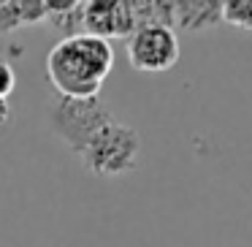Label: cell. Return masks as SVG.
Returning a JSON list of instances; mask_svg holds the SVG:
<instances>
[{
  "label": "cell",
  "mask_w": 252,
  "mask_h": 247,
  "mask_svg": "<svg viewBox=\"0 0 252 247\" xmlns=\"http://www.w3.org/2000/svg\"><path fill=\"white\" fill-rule=\"evenodd\" d=\"M111 111L103 106L98 95L93 98H68V95H57L55 104L49 106V125L57 136L65 141L71 152H82L84 144L106 125L111 122Z\"/></svg>",
  "instance_id": "3"
},
{
  "label": "cell",
  "mask_w": 252,
  "mask_h": 247,
  "mask_svg": "<svg viewBox=\"0 0 252 247\" xmlns=\"http://www.w3.org/2000/svg\"><path fill=\"white\" fill-rule=\"evenodd\" d=\"M19 14V22L28 25V22H41L46 17V8H44V0H14Z\"/></svg>",
  "instance_id": "9"
},
{
  "label": "cell",
  "mask_w": 252,
  "mask_h": 247,
  "mask_svg": "<svg viewBox=\"0 0 252 247\" xmlns=\"http://www.w3.org/2000/svg\"><path fill=\"white\" fill-rule=\"evenodd\" d=\"M141 155V136L125 122H106L79 152L84 169L95 176H122L130 174Z\"/></svg>",
  "instance_id": "2"
},
{
  "label": "cell",
  "mask_w": 252,
  "mask_h": 247,
  "mask_svg": "<svg viewBox=\"0 0 252 247\" xmlns=\"http://www.w3.org/2000/svg\"><path fill=\"white\" fill-rule=\"evenodd\" d=\"M222 22V0H174V25L187 33H203Z\"/></svg>",
  "instance_id": "6"
},
{
  "label": "cell",
  "mask_w": 252,
  "mask_h": 247,
  "mask_svg": "<svg viewBox=\"0 0 252 247\" xmlns=\"http://www.w3.org/2000/svg\"><path fill=\"white\" fill-rule=\"evenodd\" d=\"M14 87H17V73L6 57H0V101H6L14 93Z\"/></svg>",
  "instance_id": "10"
},
{
  "label": "cell",
  "mask_w": 252,
  "mask_h": 247,
  "mask_svg": "<svg viewBox=\"0 0 252 247\" xmlns=\"http://www.w3.org/2000/svg\"><path fill=\"white\" fill-rule=\"evenodd\" d=\"M114 68V49L106 38L90 33L60 38L46 55V73L60 95L93 98Z\"/></svg>",
  "instance_id": "1"
},
{
  "label": "cell",
  "mask_w": 252,
  "mask_h": 247,
  "mask_svg": "<svg viewBox=\"0 0 252 247\" xmlns=\"http://www.w3.org/2000/svg\"><path fill=\"white\" fill-rule=\"evenodd\" d=\"M133 19L138 25H168L174 28V0H130Z\"/></svg>",
  "instance_id": "7"
},
{
  "label": "cell",
  "mask_w": 252,
  "mask_h": 247,
  "mask_svg": "<svg viewBox=\"0 0 252 247\" xmlns=\"http://www.w3.org/2000/svg\"><path fill=\"white\" fill-rule=\"evenodd\" d=\"M222 22L252 30V0H222Z\"/></svg>",
  "instance_id": "8"
},
{
  "label": "cell",
  "mask_w": 252,
  "mask_h": 247,
  "mask_svg": "<svg viewBox=\"0 0 252 247\" xmlns=\"http://www.w3.org/2000/svg\"><path fill=\"white\" fill-rule=\"evenodd\" d=\"M84 6V0H44L46 17H55V14H68L76 11V8Z\"/></svg>",
  "instance_id": "11"
},
{
  "label": "cell",
  "mask_w": 252,
  "mask_h": 247,
  "mask_svg": "<svg viewBox=\"0 0 252 247\" xmlns=\"http://www.w3.org/2000/svg\"><path fill=\"white\" fill-rule=\"evenodd\" d=\"M82 17H84V33L106 41L114 38V35L127 38L136 30L130 0H84Z\"/></svg>",
  "instance_id": "5"
},
{
  "label": "cell",
  "mask_w": 252,
  "mask_h": 247,
  "mask_svg": "<svg viewBox=\"0 0 252 247\" xmlns=\"http://www.w3.org/2000/svg\"><path fill=\"white\" fill-rule=\"evenodd\" d=\"M8 120H11V109H8L6 101H0V128H6Z\"/></svg>",
  "instance_id": "12"
},
{
  "label": "cell",
  "mask_w": 252,
  "mask_h": 247,
  "mask_svg": "<svg viewBox=\"0 0 252 247\" xmlns=\"http://www.w3.org/2000/svg\"><path fill=\"white\" fill-rule=\"evenodd\" d=\"M127 60L141 73H163L179 63V38L168 25H138L125 41Z\"/></svg>",
  "instance_id": "4"
}]
</instances>
